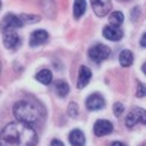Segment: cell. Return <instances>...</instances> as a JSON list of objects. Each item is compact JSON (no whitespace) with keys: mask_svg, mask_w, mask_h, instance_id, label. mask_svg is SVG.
Returning a JSON list of instances; mask_svg holds the SVG:
<instances>
[{"mask_svg":"<svg viewBox=\"0 0 146 146\" xmlns=\"http://www.w3.org/2000/svg\"><path fill=\"white\" fill-rule=\"evenodd\" d=\"M36 142V131L21 121L11 122L0 131V146H32Z\"/></svg>","mask_w":146,"mask_h":146,"instance_id":"6da1fadb","label":"cell"},{"mask_svg":"<svg viewBox=\"0 0 146 146\" xmlns=\"http://www.w3.org/2000/svg\"><path fill=\"white\" fill-rule=\"evenodd\" d=\"M44 107L33 100H21L14 106V116L24 123H38L44 119Z\"/></svg>","mask_w":146,"mask_h":146,"instance_id":"7a4b0ae2","label":"cell"},{"mask_svg":"<svg viewBox=\"0 0 146 146\" xmlns=\"http://www.w3.org/2000/svg\"><path fill=\"white\" fill-rule=\"evenodd\" d=\"M109 56H110V48L104 44H95L89 48V57L96 63L106 60Z\"/></svg>","mask_w":146,"mask_h":146,"instance_id":"3957f363","label":"cell"},{"mask_svg":"<svg viewBox=\"0 0 146 146\" xmlns=\"http://www.w3.org/2000/svg\"><path fill=\"white\" fill-rule=\"evenodd\" d=\"M137 123H145L146 125V110L140 109V107H136V109L127 116V121H125V125L128 128L136 127Z\"/></svg>","mask_w":146,"mask_h":146,"instance_id":"277c9868","label":"cell"},{"mask_svg":"<svg viewBox=\"0 0 146 146\" xmlns=\"http://www.w3.org/2000/svg\"><path fill=\"white\" fill-rule=\"evenodd\" d=\"M23 21H21L20 17H17V15H14V14H8L6 17L3 18L2 21V30H3V33H6V32H15L17 29L20 27H23Z\"/></svg>","mask_w":146,"mask_h":146,"instance_id":"5b68a950","label":"cell"},{"mask_svg":"<svg viewBox=\"0 0 146 146\" xmlns=\"http://www.w3.org/2000/svg\"><path fill=\"white\" fill-rule=\"evenodd\" d=\"M92 9L98 17H106L111 9V2L110 0H90Z\"/></svg>","mask_w":146,"mask_h":146,"instance_id":"8992f818","label":"cell"},{"mask_svg":"<svg viewBox=\"0 0 146 146\" xmlns=\"http://www.w3.org/2000/svg\"><path fill=\"white\" fill-rule=\"evenodd\" d=\"M113 131V123L109 122V121H106V119H100V121H96L95 122V125H94V133H95V136H107V134H110Z\"/></svg>","mask_w":146,"mask_h":146,"instance_id":"52a82bcc","label":"cell"},{"mask_svg":"<svg viewBox=\"0 0 146 146\" xmlns=\"http://www.w3.org/2000/svg\"><path fill=\"white\" fill-rule=\"evenodd\" d=\"M106 106V101L102 98V95L100 94H92L88 100H86V107L90 110V111H95V110H101L104 109Z\"/></svg>","mask_w":146,"mask_h":146,"instance_id":"ba28073f","label":"cell"},{"mask_svg":"<svg viewBox=\"0 0 146 146\" xmlns=\"http://www.w3.org/2000/svg\"><path fill=\"white\" fill-rule=\"evenodd\" d=\"M102 35H104L106 39H110V41H119L122 39V29L119 27V26H107V27H104V30H102Z\"/></svg>","mask_w":146,"mask_h":146,"instance_id":"9c48e42d","label":"cell"},{"mask_svg":"<svg viewBox=\"0 0 146 146\" xmlns=\"http://www.w3.org/2000/svg\"><path fill=\"white\" fill-rule=\"evenodd\" d=\"M3 44L6 48L9 50H15V48L20 47V36L17 35V32H6V33H3Z\"/></svg>","mask_w":146,"mask_h":146,"instance_id":"30bf717a","label":"cell"},{"mask_svg":"<svg viewBox=\"0 0 146 146\" xmlns=\"http://www.w3.org/2000/svg\"><path fill=\"white\" fill-rule=\"evenodd\" d=\"M90 78H92V71H90V68L84 66V65H83V66H80L78 80H77V88H78V89H83L84 86L89 84Z\"/></svg>","mask_w":146,"mask_h":146,"instance_id":"8fae6325","label":"cell"},{"mask_svg":"<svg viewBox=\"0 0 146 146\" xmlns=\"http://www.w3.org/2000/svg\"><path fill=\"white\" fill-rule=\"evenodd\" d=\"M48 41V33L45 30H35L33 33L30 35V45L32 47H38L42 45Z\"/></svg>","mask_w":146,"mask_h":146,"instance_id":"7c38bea8","label":"cell"},{"mask_svg":"<svg viewBox=\"0 0 146 146\" xmlns=\"http://www.w3.org/2000/svg\"><path fill=\"white\" fill-rule=\"evenodd\" d=\"M69 143L72 146H84L86 137H84L83 131H80V129H72V131L69 133Z\"/></svg>","mask_w":146,"mask_h":146,"instance_id":"4fadbf2b","label":"cell"},{"mask_svg":"<svg viewBox=\"0 0 146 146\" xmlns=\"http://www.w3.org/2000/svg\"><path fill=\"white\" fill-rule=\"evenodd\" d=\"M86 0H74V8H72V14H74V18H82V15L86 12Z\"/></svg>","mask_w":146,"mask_h":146,"instance_id":"5bb4252c","label":"cell"},{"mask_svg":"<svg viewBox=\"0 0 146 146\" xmlns=\"http://www.w3.org/2000/svg\"><path fill=\"white\" fill-rule=\"evenodd\" d=\"M36 80L41 82L42 84H50L53 82V74H51L50 69H41V71L36 74Z\"/></svg>","mask_w":146,"mask_h":146,"instance_id":"9a60e30c","label":"cell"},{"mask_svg":"<svg viewBox=\"0 0 146 146\" xmlns=\"http://www.w3.org/2000/svg\"><path fill=\"white\" fill-rule=\"evenodd\" d=\"M119 62H121L122 66H131V63H133V53L129 51V50H122L121 53H119Z\"/></svg>","mask_w":146,"mask_h":146,"instance_id":"2e32d148","label":"cell"},{"mask_svg":"<svg viewBox=\"0 0 146 146\" xmlns=\"http://www.w3.org/2000/svg\"><path fill=\"white\" fill-rule=\"evenodd\" d=\"M54 89H56V94L59 95V96H66L68 95V92H69V86H68V83L66 82H62V80H59V82H56V84H54Z\"/></svg>","mask_w":146,"mask_h":146,"instance_id":"e0dca14e","label":"cell"},{"mask_svg":"<svg viewBox=\"0 0 146 146\" xmlns=\"http://www.w3.org/2000/svg\"><path fill=\"white\" fill-rule=\"evenodd\" d=\"M123 23V14L119 12V11H115V12L110 14V24L113 26H121Z\"/></svg>","mask_w":146,"mask_h":146,"instance_id":"ac0fdd59","label":"cell"},{"mask_svg":"<svg viewBox=\"0 0 146 146\" xmlns=\"http://www.w3.org/2000/svg\"><path fill=\"white\" fill-rule=\"evenodd\" d=\"M68 115L71 117H77L78 116V106L75 104V102H71L68 107Z\"/></svg>","mask_w":146,"mask_h":146,"instance_id":"d6986e66","label":"cell"},{"mask_svg":"<svg viewBox=\"0 0 146 146\" xmlns=\"http://www.w3.org/2000/svg\"><path fill=\"white\" fill-rule=\"evenodd\" d=\"M21 21L24 23H36V21H39V17H32V15H27V14H23L21 15Z\"/></svg>","mask_w":146,"mask_h":146,"instance_id":"ffe728a7","label":"cell"},{"mask_svg":"<svg viewBox=\"0 0 146 146\" xmlns=\"http://www.w3.org/2000/svg\"><path fill=\"white\" fill-rule=\"evenodd\" d=\"M145 95H146V84L139 83V86H137V92H136V96H137V98H142V96H145Z\"/></svg>","mask_w":146,"mask_h":146,"instance_id":"44dd1931","label":"cell"},{"mask_svg":"<svg viewBox=\"0 0 146 146\" xmlns=\"http://www.w3.org/2000/svg\"><path fill=\"white\" fill-rule=\"evenodd\" d=\"M113 110H115V116H121L122 113H123V106L121 104V102H116L115 106H113Z\"/></svg>","mask_w":146,"mask_h":146,"instance_id":"7402d4cb","label":"cell"},{"mask_svg":"<svg viewBox=\"0 0 146 146\" xmlns=\"http://www.w3.org/2000/svg\"><path fill=\"white\" fill-rule=\"evenodd\" d=\"M50 146H65V145H63V143L60 142V140H53Z\"/></svg>","mask_w":146,"mask_h":146,"instance_id":"603a6c76","label":"cell"},{"mask_svg":"<svg viewBox=\"0 0 146 146\" xmlns=\"http://www.w3.org/2000/svg\"><path fill=\"white\" fill-rule=\"evenodd\" d=\"M140 45H142V47H146V32L143 33L142 39H140Z\"/></svg>","mask_w":146,"mask_h":146,"instance_id":"cb8c5ba5","label":"cell"},{"mask_svg":"<svg viewBox=\"0 0 146 146\" xmlns=\"http://www.w3.org/2000/svg\"><path fill=\"white\" fill-rule=\"evenodd\" d=\"M110 146H125V145H123L122 142H113Z\"/></svg>","mask_w":146,"mask_h":146,"instance_id":"d4e9b609","label":"cell"},{"mask_svg":"<svg viewBox=\"0 0 146 146\" xmlns=\"http://www.w3.org/2000/svg\"><path fill=\"white\" fill-rule=\"evenodd\" d=\"M142 69H143V72L146 74V63H145V65H143V66H142Z\"/></svg>","mask_w":146,"mask_h":146,"instance_id":"484cf974","label":"cell"},{"mask_svg":"<svg viewBox=\"0 0 146 146\" xmlns=\"http://www.w3.org/2000/svg\"><path fill=\"white\" fill-rule=\"evenodd\" d=\"M0 72H2V63H0Z\"/></svg>","mask_w":146,"mask_h":146,"instance_id":"4316f807","label":"cell"},{"mask_svg":"<svg viewBox=\"0 0 146 146\" xmlns=\"http://www.w3.org/2000/svg\"><path fill=\"white\" fill-rule=\"evenodd\" d=\"M0 8H2V2H0Z\"/></svg>","mask_w":146,"mask_h":146,"instance_id":"83f0119b","label":"cell"}]
</instances>
